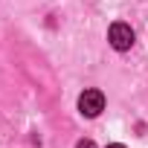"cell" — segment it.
<instances>
[{
  "mask_svg": "<svg viewBox=\"0 0 148 148\" xmlns=\"http://www.w3.org/2000/svg\"><path fill=\"white\" fill-rule=\"evenodd\" d=\"M108 41H110V47H113V49L125 52V49H131V47H134V29H131L128 23H113V26H110V32H108Z\"/></svg>",
  "mask_w": 148,
  "mask_h": 148,
  "instance_id": "cell-1",
  "label": "cell"
},
{
  "mask_svg": "<svg viewBox=\"0 0 148 148\" xmlns=\"http://www.w3.org/2000/svg\"><path fill=\"white\" fill-rule=\"evenodd\" d=\"M79 110L84 113V116H99L102 110H105V96H102V90H84L82 96H79Z\"/></svg>",
  "mask_w": 148,
  "mask_h": 148,
  "instance_id": "cell-2",
  "label": "cell"
},
{
  "mask_svg": "<svg viewBox=\"0 0 148 148\" xmlns=\"http://www.w3.org/2000/svg\"><path fill=\"white\" fill-rule=\"evenodd\" d=\"M76 148H96V142H93V139H82Z\"/></svg>",
  "mask_w": 148,
  "mask_h": 148,
  "instance_id": "cell-3",
  "label": "cell"
},
{
  "mask_svg": "<svg viewBox=\"0 0 148 148\" xmlns=\"http://www.w3.org/2000/svg\"><path fill=\"white\" fill-rule=\"evenodd\" d=\"M108 148H125V145H119V142H116V145H108Z\"/></svg>",
  "mask_w": 148,
  "mask_h": 148,
  "instance_id": "cell-4",
  "label": "cell"
}]
</instances>
